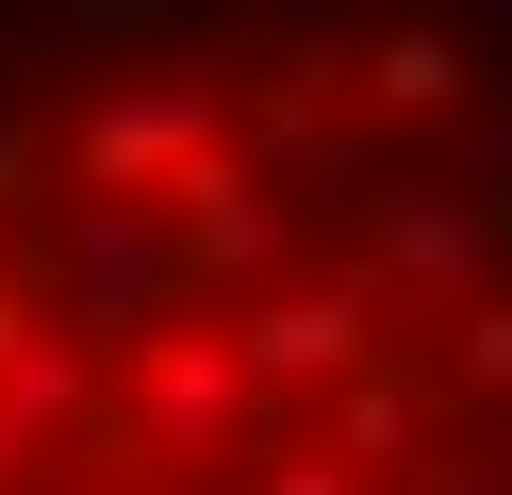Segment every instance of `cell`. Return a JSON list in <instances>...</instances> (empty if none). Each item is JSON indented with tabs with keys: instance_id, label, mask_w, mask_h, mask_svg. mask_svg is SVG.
<instances>
[{
	"instance_id": "obj_1",
	"label": "cell",
	"mask_w": 512,
	"mask_h": 495,
	"mask_svg": "<svg viewBox=\"0 0 512 495\" xmlns=\"http://www.w3.org/2000/svg\"><path fill=\"white\" fill-rule=\"evenodd\" d=\"M446 264V215H331L298 149H215V99H100L0 215V495H463L512 330L413 363L397 281Z\"/></svg>"
}]
</instances>
